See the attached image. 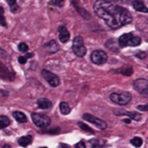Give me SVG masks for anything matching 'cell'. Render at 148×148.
Returning <instances> with one entry per match:
<instances>
[{"mask_svg": "<svg viewBox=\"0 0 148 148\" xmlns=\"http://www.w3.org/2000/svg\"><path fill=\"white\" fill-rule=\"evenodd\" d=\"M95 12L112 29H120L132 21V15L128 9L109 0H97Z\"/></svg>", "mask_w": 148, "mask_h": 148, "instance_id": "6da1fadb", "label": "cell"}, {"mask_svg": "<svg viewBox=\"0 0 148 148\" xmlns=\"http://www.w3.org/2000/svg\"><path fill=\"white\" fill-rule=\"evenodd\" d=\"M120 47H137L141 44V39L135 37L132 34H124L119 38Z\"/></svg>", "mask_w": 148, "mask_h": 148, "instance_id": "7a4b0ae2", "label": "cell"}, {"mask_svg": "<svg viewBox=\"0 0 148 148\" xmlns=\"http://www.w3.org/2000/svg\"><path fill=\"white\" fill-rule=\"evenodd\" d=\"M110 99L114 103H117L119 106H125L131 101L132 95L128 91H123V92H113L110 95Z\"/></svg>", "mask_w": 148, "mask_h": 148, "instance_id": "3957f363", "label": "cell"}, {"mask_svg": "<svg viewBox=\"0 0 148 148\" xmlns=\"http://www.w3.org/2000/svg\"><path fill=\"white\" fill-rule=\"evenodd\" d=\"M72 50L73 53L77 56V57H83L86 54V48L83 43V39L80 36L74 38L73 44H72Z\"/></svg>", "mask_w": 148, "mask_h": 148, "instance_id": "277c9868", "label": "cell"}, {"mask_svg": "<svg viewBox=\"0 0 148 148\" xmlns=\"http://www.w3.org/2000/svg\"><path fill=\"white\" fill-rule=\"evenodd\" d=\"M32 120H33L34 124L39 128H46L51 124V119L48 116L38 113L32 114Z\"/></svg>", "mask_w": 148, "mask_h": 148, "instance_id": "5b68a950", "label": "cell"}, {"mask_svg": "<svg viewBox=\"0 0 148 148\" xmlns=\"http://www.w3.org/2000/svg\"><path fill=\"white\" fill-rule=\"evenodd\" d=\"M90 59L92 63L97 64V65H103L107 62L108 55L106 52L101 51V50H95L91 53Z\"/></svg>", "mask_w": 148, "mask_h": 148, "instance_id": "8992f818", "label": "cell"}, {"mask_svg": "<svg viewBox=\"0 0 148 148\" xmlns=\"http://www.w3.org/2000/svg\"><path fill=\"white\" fill-rule=\"evenodd\" d=\"M42 75H43V77L48 81V83H49L52 87H57L58 85L60 84L59 77H58L56 74L49 71V70H47V69L42 70Z\"/></svg>", "mask_w": 148, "mask_h": 148, "instance_id": "52a82bcc", "label": "cell"}, {"mask_svg": "<svg viewBox=\"0 0 148 148\" xmlns=\"http://www.w3.org/2000/svg\"><path fill=\"white\" fill-rule=\"evenodd\" d=\"M133 88L141 95H148V80L144 78L137 79L133 82Z\"/></svg>", "mask_w": 148, "mask_h": 148, "instance_id": "ba28073f", "label": "cell"}, {"mask_svg": "<svg viewBox=\"0 0 148 148\" xmlns=\"http://www.w3.org/2000/svg\"><path fill=\"white\" fill-rule=\"evenodd\" d=\"M82 118L85 120V121L93 124V125L97 126V127L99 128V129H101V130L107 129V123H106L105 121H103V120L99 119L97 117H95V116L90 115V114H84V115L82 116Z\"/></svg>", "mask_w": 148, "mask_h": 148, "instance_id": "9c48e42d", "label": "cell"}, {"mask_svg": "<svg viewBox=\"0 0 148 148\" xmlns=\"http://www.w3.org/2000/svg\"><path fill=\"white\" fill-rule=\"evenodd\" d=\"M114 113L116 115L119 116H128L130 119L134 120V121H140L142 119V116L139 113H136V112H125V111H115Z\"/></svg>", "mask_w": 148, "mask_h": 148, "instance_id": "30bf717a", "label": "cell"}, {"mask_svg": "<svg viewBox=\"0 0 148 148\" xmlns=\"http://www.w3.org/2000/svg\"><path fill=\"white\" fill-rule=\"evenodd\" d=\"M132 6L134 7L136 11H139V12H148V7H146V5L142 2L141 0H133L132 1Z\"/></svg>", "mask_w": 148, "mask_h": 148, "instance_id": "8fae6325", "label": "cell"}, {"mask_svg": "<svg viewBox=\"0 0 148 148\" xmlns=\"http://www.w3.org/2000/svg\"><path fill=\"white\" fill-rule=\"evenodd\" d=\"M58 32H59V39H60V41H61L62 43H66V42L69 41L70 34H69L68 29H66L65 27H63V25L59 27V29H58Z\"/></svg>", "mask_w": 148, "mask_h": 148, "instance_id": "7c38bea8", "label": "cell"}, {"mask_svg": "<svg viewBox=\"0 0 148 148\" xmlns=\"http://www.w3.org/2000/svg\"><path fill=\"white\" fill-rule=\"evenodd\" d=\"M37 105L42 110H49L50 108H52V101L48 99H39L37 101Z\"/></svg>", "mask_w": 148, "mask_h": 148, "instance_id": "4fadbf2b", "label": "cell"}, {"mask_svg": "<svg viewBox=\"0 0 148 148\" xmlns=\"http://www.w3.org/2000/svg\"><path fill=\"white\" fill-rule=\"evenodd\" d=\"M32 141H33V137L31 135L23 136V137H21L18 139V144L23 147H27L32 143Z\"/></svg>", "mask_w": 148, "mask_h": 148, "instance_id": "5bb4252c", "label": "cell"}, {"mask_svg": "<svg viewBox=\"0 0 148 148\" xmlns=\"http://www.w3.org/2000/svg\"><path fill=\"white\" fill-rule=\"evenodd\" d=\"M13 117L18 123H25L27 121V118L23 112H14L13 113Z\"/></svg>", "mask_w": 148, "mask_h": 148, "instance_id": "9a60e30c", "label": "cell"}, {"mask_svg": "<svg viewBox=\"0 0 148 148\" xmlns=\"http://www.w3.org/2000/svg\"><path fill=\"white\" fill-rule=\"evenodd\" d=\"M89 145L92 148H97V147H103L106 145V141L103 140H99V139H93L89 140Z\"/></svg>", "mask_w": 148, "mask_h": 148, "instance_id": "2e32d148", "label": "cell"}, {"mask_svg": "<svg viewBox=\"0 0 148 148\" xmlns=\"http://www.w3.org/2000/svg\"><path fill=\"white\" fill-rule=\"evenodd\" d=\"M59 110H60V112H61L62 115H68V114L70 113V111H71L69 105H68L67 103H65V101H62V103H60Z\"/></svg>", "mask_w": 148, "mask_h": 148, "instance_id": "e0dca14e", "label": "cell"}, {"mask_svg": "<svg viewBox=\"0 0 148 148\" xmlns=\"http://www.w3.org/2000/svg\"><path fill=\"white\" fill-rule=\"evenodd\" d=\"M10 124V120L6 116H0V129H4Z\"/></svg>", "mask_w": 148, "mask_h": 148, "instance_id": "ac0fdd59", "label": "cell"}, {"mask_svg": "<svg viewBox=\"0 0 148 148\" xmlns=\"http://www.w3.org/2000/svg\"><path fill=\"white\" fill-rule=\"evenodd\" d=\"M131 144L133 146H135V147H141L142 144H143V140L140 137H134L131 140Z\"/></svg>", "mask_w": 148, "mask_h": 148, "instance_id": "d6986e66", "label": "cell"}, {"mask_svg": "<svg viewBox=\"0 0 148 148\" xmlns=\"http://www.w3.org/2000/svg\"><path fill=\"white\" fill-rule=\"evenodd\" d=\"M56 46H58L57 45V43H56L55 41H51V42H49L48 44H46L45 45V48H47L48 50H49V52L50 53H56V51L53 49V47H56Z\"/></svg>", "mask_w": 148, "mask_h": 148, "instance_id": "ffe728a7", "label": "cell"}, {"mask_svg": "<svg viewBox=\"0 0 148 148\" xmlns=\"http://www.w3.org/2000/svg\"><path fill=\"white\" fill-rule=\"evenodd\" d=\"M0 25H2V27H6L7 25L4 17V9H3L2 6H0Z\"/></svg>", "mask_w": 148, "mask_h": 148, "instance_id": "44dd1931", "label": "cell"}, {"mask_svg": "<svg viewBox=\"0 0 148 148\" xmlns=\"http://www.w3.org/2000/svg\"><path fill=\"white\" fill-rule=\"evenodd\" d=\"M6 1H7V3L9 4V6H10V10L12 11V12L17 11L18 6H17V4H16V0H6Z\"/></svg>", "mask_w": 148, "mask_h": 148, "instance_id": "7402d4cb", "label": "cell"}, {"mask_svg": "<svg viewBox=\"0 0 148 148\" xmlns=\"http://www.w3.org/2000/svg\"><path fill=\"white\" fill-rule=\"evenodd\" d=\"M33 56H34L33 53H29V54H27L25 56H21V57L18 58V62L21 64H25V63H27V60L29 59V58H32Z\"/></svg>", "mask_w": 148, "mask_h": 148, "instance_id": "603a6c76", "label": "cell"}, {"mask_svg": "<svg viewBox=\"0 0 148 148\" xmlns=\"http://www.w3.org/2000/svg\"><path fill=\"white\" fill-rule=\"evenodd\" d=\"M78 126L81 128V129L83 130V131L87 132V133H89V134H92V133H93V130H92V129H90V128H89L87 125L83 124L82 122H79V123H78Z\"/></svg>", "mask_w": 148, "mask_h": 148, "instance_id": "cb8c5ba5", "label": "cell"}, {"mask_svg": "<svg viewBox=\"0 0 148 148\" xmlns=\"http://www.w3.org/2000/svg\"><path fill=\"white\" fill-rule=\"evenodd\" d=\"M18 50L21 52H23V53H27V52L29 51V46L25 43H21L18 45Z\"/></svg>", "mask_w": 148, "mask_h": 148, "instance_id": "d4e9b609", "label": "cell"}, {"mask_svg": "<svg viewBox=\"0 0 148 148\" xmlns=\"http://www.w3.org/2000/svg\"><path fill=\"white\" fill-rule=\"evenodd\" d=\"M119 72H121L122 74H124V75H126V76H130L132 74V72H133V69L132 68H127V69H125V70H120Z\"/></svg>", "mask_w": 148, "mask_h": 148, "instance_id": "484cf974", "label": "cell"}, {"mask_svg": "<svg viewBox=\"0 0 148 148\" xmlns=\"http://www.w3.org/2000/svg\"><path fill=\"white\" fill-rule=\"evenodd\" d=\"M64 2V0H50V4L56 5V6H60Z\"/></svg>", "mask_w": 148, "mask_h": 148, "instance_id": "4316f807", "label": "cell"}, {"mask_svg": "<svg viewBox=\"0 0 148 148\" xmlns=\"http://www.w3.org/2000/svg\"><path fill=\"white\" fill-rule=\"evenodd\" d=\"M136 57L139 58V59H144V58L147 57V54H146V52L139 51L138 53H136Z\"/></svg>", "mask_w": 148, "mask_h": 148, "instance_id": "83f0119b", "label": "cell"}, {"mask_svg": "<svg viewBox=\"0 0 148 148\" xmlns=\"http://www.w3.org/2000/svg\"><path fill=\"white\" fill-rule=\"evenodd\" d=\"M137 109L139 110V111H141V112H147L148 111V103H146V105H140V106H138Z\"/></svg>", "mask_w": 148, "mask_h": 148, "instance_id": "f1b7e54d", "label": "cell"}, {"mask_svg": "<svg viewBox=\"0 0 148 148\" xmlns=\"http://www.w3.org/2000/svg\"><path fill=\"white\" fill-rule=\"evenodd\" d=\"M75 148H86L84 141H79L78 143L75 144Z\"/></svg>", "mask_w": 148, "mask_h": 148, "instance_id": "f546056e", "label": "cell"}, {"mask_svg": "<svg viewBox=\"0 0 148 148\" xmlns=\"http://www.w3.org/2000/svg\"><path fill=\"white\" fill-rule=\"evenodd\" d=\"M7 95H8V92H7V91L0 89V97H7Z\"/></svg>", "mask_w": 148, "mask_h": 148, "instance_id": "4dcf8cb0", "label": "cell"}, {"mask_svg": "<svg viewBox=\"0 0 148 148\" xmlns=\"http://www.w3.org/2000/svg\"><path fill=\"white\" fill-rule=\"evenodd\" d=\"M0 57H6V52L0 48Z\"/></svg>", "mask_w": 148, "mask_h": 148, "instance_id": "1f68e13d", "label": "cell"}, {"mask_svg": "<svg viewBox=\"0 0 148 148\" xmlns=\"http://www.w3.org/2000/svg\"><path fill=\"white\" fill-rule=\"evenodd\" d=\"M60 148H70V146L67 145V144L61 143V144H60Z\"/></svg>", "mask_w": 148, "mask_h": 148, "instance_id": "d6a6232c", "label": "cell"}, {"mask_svg": "<svg viewBox=\"0 0 148 148\" xmlns=\"http://www.w3.org/2000/svg\"><path fill=\"white\" fill-rule=\"evenodd\" d=\"M117 1L122 2V3H128V2H130V1H132V0H117Z\"/></svg>", "mask_w": 148, "mask_h": 148, "instance_id": "836d02e7", "label": "cell"}, {"mask_svg": "<svg viewBox=\"0 0 148 148\" xmlns=\"http://www.w3.org/2000/svg\"><path fill=\"white\" fill-rule=\"evenodd\" d=\"M2 148H11V146H10V145H8V144H5V145L3 146Z\"/></svg>", "mask_w": 148, "mask_h": 148, "instance_id": "e575fe53", "label": "cell"}, {"mask_svg": "<svg viewBox=\"0 0 148 148\" xmlns=\"http://www.w3.org/2000/svg\"><path fill=\"white\" fill-rule=\"evenodd\" d=\"M123 122H125V123H130V120L129 119H124Z\"/></svg>", "mask_w": 148, "mask_h": 148, "instance_id": "d590c367", "label": "cell"}, {"mask_svg": "<svg viewBox=\"0 0 148 148\" xmlns=\"http://www.w3.org/2000/svg\"><path fill=\"white\" fill-rule=\"evenodd\" d=\"M40 148H48V147H40Z\"/></svg>", "mask_w": 148, "mask_h": 148, "instance_id": "8d00e7d4", "label": "cell"}]
</instances>
